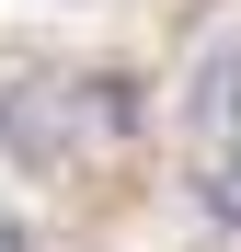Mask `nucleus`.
<instances>
[{"mask_svg": "<svg viewBox=\"0 0 241 252\" xmlns=\"http://www.w3.org/2000/svg\"><path fill=\"white\" fill-rule=\"evenodd\" d=\"M0 138L34 149V160L103 149V138H127V92H115V80H23V92L0 103Z\"/></svg>", "mask_w": 241, "mask_h": 252, "instance_id": "nucleus-1", "label": "nucleus"}, {"mask_svg": "<svg viewBox=\"0 0 241 252\" xmlns=\"http://www.w3.org/2000/svg\"><path fill=\"white\" fill-rule=\"evenodd\" d=\"M184 115H195V138L241 149V34H218V46L195 58V92H184Z\"/></svg>", "mask_w": 241, "mask_h": 252, "instance_id": "nucleus-2", "label": "nucleus"}, {"mask_svg": "<svg viewBox=\"0 0 241 252\" xmlns=\"http://www.w3.org/2000/svg\"><path fill=\"white\" fill-rule=\"evenodd\" d=\"M207 206H218V218L241 229V160H218V184H207Z\"/></svg>", "mask_w": 241, "mask_h": 252, "instance_id": "nucleus-3", "label": "nucleus"}, {"mask_svg": "<svg viewBox=\"0 0 241 252\" xmlns=\"http://www.w3.org/2000/svg\"><path fill=\"white\" fill-rule=\"evenodd\" d=\"M0 252H23V218H12V206H0Z\"/></svg>", "mask_w": 241, "mask_h": 252, "instance_id": "nucleus-4", "label": "nucleus"}]
</instances>
